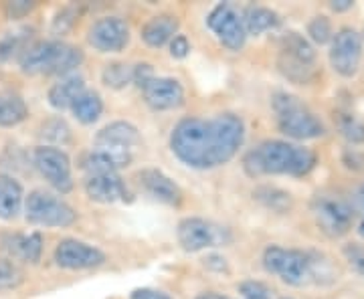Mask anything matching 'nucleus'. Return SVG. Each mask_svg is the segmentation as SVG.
<instances>
[{"mask_svg":"<svg viewBox=\"0 0 364 299\" xmlns=\"http://www.w3.org/2000/svg\"><path fill=\"white\" fill-rule=\"evenodd\" d=\"M245 142V121L237 114L184 117L170 134L172 154L195 170H213L231 162Z\"/></svg>","mask_w":364,"mask_h":299,"instance_id":"1","label":"nucleus"},{"mask_svg":"<svg viewBox=\"0 0 364 299\" xmlns=\"http://www.w3.org/2000/svg\"><path fill=\"white\" fill-rule=\"evenodd\" d=\"M318 164V158L310 148L286 140H265L243 158V170L251 178L259 176H306Z\"/></svg>","mask_w":364,"mask_h":299,"instance_id":"2","label":"nucleus"},{"mask_svg":"<svg viewBox=\"0 0 364 299\" xmlns=\"http://www.w3.org/2000/svg\"><path fill=\"white\" fill-rule=\"evenodd\" d=\"M314 251L286 249L279 245H269L263 251V267L272 275H277L284 283L294 287H304L310 283H320L322 277H328L324 267L328 261Z\"/></svg>","mask_w":364,"mask_h":299,"instance_id":"3","label":"nucleus"},{"mask_svg":"<svg viewBox=\"0 0 364 299\" xmlns=\"http://www.w3.org/2000/svg\"><path fill=\"white\" fill-rule=\"evenodd\" d=\"M85 59L79 47L59 39L39 40L21 53L18 63L26 75H71Z\"/></svg>","mask_w":364,"mask_h":299,"instance_id":"4","label":"nucleus"},{"mask_svg":"<svg viewBox=\"0 0 364 299\" xmlns=\"http://www.w3.org/2000/svg\"><path fill=\"white\" fill-rule=\"evenodd\" d=\"M272 107L279 131L291 140H316L326 134V126L320 121V117L291 93H273Z\"/></svg>","mask_w":364,"mask_h":299,"instance_id":"5","label":"nucleus"},{"mask_svg":"<svg viewBox=\"0 0 364 299\" xmlns=\"http://www.w3.org/2000/svg\"><path fill=\"white\" fill-rule=\"evenodd\" d=\"M25 219L35 227L67 229L77 221V212L63 198L45 190H33L25 198Z\"/></svg>","mask_w":364,"mask_h":299,"instance_id":"6","label":"nucleus"},{"mask_svg":"<svg viewBox=\"0 0 364 299\" xmlns=\"http://www.w3.org/2000/svg\"><path fill=\"white\" fill-rule=\"evenodd\" d=\"M176 237L186 253H198V251L213 247H227L233 241L229 229L215 224L207 219H200V217L182 219L176 229Z\"/></svg>","mask_w":364,"mask_h":299,"instance_id":"7","label":"nucleus"},{"mask_svg":"<svg viewBox=\"0 0 364 299\" xmlns=\"http://www.w3.org/2000/svg\"><path fill=\"white\" fill-rule=\"evenodd\" d=\"M312 214L320 231L332 239L344 237L352 229L354 210L352 207L336 195H316L312 198Z\"/></svg>","mask_w":364,"mask_h":299,"instance_id":"8","label":"nucleus"},{"mask_svg":"<svg viewBox=\"0 0 364 299\" xmlns=\"http://www.w3.org/2000/svg\"><path fill=\"white\" fill-rule=\"evenodd\" d=\"M33 164L39 174L51 184L61 195L73 190V176H71V160L65 150L55 146H39L33 152Z\"/></svg>","mask_w":364,"mask_h":299,"instance_id":"9","label":"nucleus"},{"mask_svg":"<svg viewBox=\"0 0 364 299\" xmlns=\"http://www.w3.org/2000/svg\"><path fill=\"white\" fill-rule=\"evenodd\" d=\"M330 65L342 77H354L363 59V35L350 26L334 33L330 40Z\"/></svg>","mask_w":364,"mask_h":299,"instance_id":"10","label":"nucleus"},{"mask_svg":"<svg viewBox=\"0 0 364 299\" xmlns=\"http://www.w3.org/2000/svg\"><path fill=\"white\" fill-rule=\"evenodd\" d=\"M207 26L217 35V39L221 40L229 51H241L245 47L247 33H245L241 14L233 4H229V2L217 4L208 13Z\"/></svg>","mask_w":364,"mask_h":299,"instance_id":"11","label":"nucleus"},{"mask_svg":"<svg viewBox=\"0 0 364 299\" xmlns=\"http://www.w3.org/2000/svg\"><path fill=\"white\" fill-rule=\"evenodd\" d=\"M55 263L61 269L81 271V269H95L105 263V255L102 249L93 247L90 243H83L77 239H63L55 247Z\"/></svg>","mask_w":364,"mask_h":299,"instance_id":"12","label":"nucleus"},{"mask_svg":"<svg viewBox=\"0 0 364 299\" xmlns=\"http://www.w3.org/2000/svg\"><path fill=\"white\" fill-rule=\"evenodd\" d=\"M87 40L100 53H119L130 43V28L119 16H104L91 25Z\"/></svg>","mask_w":364,"mask_h":299,"instance_id":"13","label":"nucleus"},{"mask_svg":"<svg viewBox=\"0 0 364 299\" xmlns=\"http://www.w3.org/2000/svg\"><path fill=\"white\" fill-rule=\"evenodd\" d=\"M83 188H85V195L100 205H114V202L130 200V190L117 172L90 174L83 180Z\"/></svg>","mask_w":364,"mask_h":299,"instance_id":"14","label":"nucleus"},{"mask_svg":"<svg viewBox=\"0 0 364 299\" xmlns=\"http://www.w3.org/2000/svg\"><path fill=\"white\" fill-rule=\"evenodd\" d=\"M142 97L154 112L178 109L184 104V87L176 79L154 77L142 87Z\"/></svg>","mask_w":364,"mask_h":299,"instance_id":"15","label":"nucleus"},{"mask_svg":"<svg viewBox=\"0 0 364 299\" xmlns=\"http://www.w3.org/2000/svg\"><path fill=\"white\" fill-rule=\"evenodd\" d=\"M140 142H142V136H140L138 128L130 121H122V119L107 124L93 138L95 148L114 150V152H128V154H132V150L136 146H140Z\"/></svg>","mask_w":364,"mask_h":299,"instance_id":"16","label":"nucleus"},{"mask_svg":"<svg viewBox=\"0 0 364 299\" xmlns=\"http://www.w3.org/2000/svg\"><path fill=\"white\" fill-rule=\"evenodd\" d=\"M138 184L142 186L152 198L168 207H181L182 205V190L178 184L174 183L170 176H166L162 170L158 168H144L138 172Z\"/></svg>","mask_w":364,"mask_h":299,"instance_id":"17","label":"nucleus"},{"mask_svg":"<svg viewBox=\"0 0 364 299\" xmlns=\"http://www.w3.org/2000/svg\"><path fill=\"white\" fill-rule=\"evenodd\" d=\"M4 251L9 253V259H21L31 265H37L43 255V234L41 233H13L2 237Z\"/></svg>","mask_w":364,"mask_h":299,"instance_id":"18","label":"nucleus"},{"mask_svg":"<svg viewBox=\"0 0 364 299\" xmlns=\"http://www.w3.org/2000/svg\"><path fill=\"white\" fill-rule=\"evenodd\" d=\"M178 26H181V23H178V18L174 14H156V16H152V18H148L144 23L140 37L148 47L160 49V47L168 45L170 40L178 35Z\"/></svg>","mask_w":364,"mask_h":299,"instance_id":"19","label":"nucleus"},{"mask_svg":"<svg viewBox=\"0 0 364 299\" xmlns=\"http://www.w3.org/2000/svg\"><path fill=\"white\" fill-rule=\"evenodd\" d=\"M25 208V190L18 180L9 174H0V219L14 221Z\"/></svg>","mask_w":364,"mask_h":299,"instance_id":"20","label":"nucleus"},{"mask_svg":"<svg viewBox=\"0 0 364 299\" xmlns=\"http://www.w3.org/2000/svg\"><path fill=\"white\" fill-rule=\"evenodd\" d=\"M85 92V79L77 75V73H71V75H65L61 77L57 83H53L51 89L47 93V99H49V105L53 109H69L71 104L77 99V95Z\"/></svg>","mask_w":364,"mask_h":299,"instance_id":"21","label":"nucleus"},{"mask_svg":"<svg viewBox=\"0 0 364 299\" xmlns=\"http://www.w3.org/2000/svg\"><path fill=\"white\" fill-rule=\"evenodd\" d=\"M241 18H243V26H245V33L247 35H263V33H267V31H273V28H277V26L282 25V18H279V14L272 11V9H267V6H247L243 14H241Z\"/></svg>","mask_w":364,"mask_h":299,"instance_id":"22","label":"nucleus"},{"mask_svg":"<svg viewBox=\"0 0 364 299\" xmlns=\"http://www.w3.org/2000/svg\"><path fill=\"white\" fill-rule=\"evenodd\" d=\"M69 109L73 112V116H75L79 124L91 126L104 114V99H102V95L97 92L85 89L81 95H77V99L71 104Z\"/></svg>","mask_w":364,"mask_h":299,"instance_id":"23","label":"nucleus"},{"mask_svg":"<svg viewBox=\"0 0 364 299\" xmlns=\"http://www.w3.org/2000/svg\"><path fill=\"white\" fill-rule=\"evenodd\" d=\"M28 117L25 99L13 92H0V128H14Z\"/></svg>","mask_w":364,"mask_h":299,"instance_id":"24","label":"nucleus"},{"mask_svg":"<svg viewBox=\"0 0 364 299\" xmlns=\"http://www.w3.org/2000/svg\"><path fill=\"white\" fill-rule=\"evenodd\" d=\"M277 67H279L282 75L296 85H308L316 77V65L314 63L299 61V59H294L289 55H284V53H279V57H277Z\"/></svg>","mask_w":364,"mask_h":299,"instance_id":"25","label":"nucleus"},{"mask_svg":"<svg viewBox=\"0 0 364 299\" xmlns=\"http://www.w3.org/2000/svg\"><path fill=\"white\" fill-rule=\"evenodd\" d=\"M28 37H31V28L18 26L13 31H6L0 35V63L11 61L14 55L23 53L28 47Z\"/></svg>","mask_w":364,"mask_h":299,"instance_id":"26","label":"nucleus"},{"mask_svg":"<svg viewBox=\"0 0 364 299\" xmlns=\"http://www.w3.org/2000/svg\"><path fill=\"white\" fill-rule=\"evenodd\" d=\"M279 53L284 55H289L294 59H299V61H306V63H314L316 61V51H314L312 43L301 37L296 31H289L282 37V47H279Z\"/></svg>","mask_w":364,"mask_h":299,"instance_id":"27","label":"nucleus"},{"mask_svg":"<svg viewBox=\"0 0 364 299\" xmlns=\"http://www.w3.org/2000/svg\"><path fill=\"white\" fill-rule=\"evenodd\" d=\"M253 198L259 200L265 208L273 212H287L291 208V196L286 190H279L275 186H259L253 190Z\"/></svg>","mask_w":364,"mask_h":299,"instance_id":"28","label":"nucleus"},{"mask_svg":"<svg viewBox=\"0 0 364 299\" xmlns=\"http://www.w3.org/2000/svg\"><path fill=\"white\" fill-rule=\"evenodd\" d=\"M102 81L109 89H124L130 83H134V67L122 61H114L104 67L102 71Z\"/></svg>","mask_w":364,"mask_h":299,"instance_id":"29","label":"nucleus"},{"mask_svg":"<svg viewBox=\"0 0 364 299\" xmlns=\"http://www.w3.org/2000/svg\"><path fill=\"white\" fill-rule=\"evenodd\" d=\"M41 138L45 140V146H55V148H59V143L63 146L71 140V130H69V126H67L65 121L61 119V117H51V119H47L43 126H41Z\"/></svg>","mask_w":364,"mask_h":299,"instance_id":"30","label":"nucleus"},{"mask_svg":"<svg viewBox=\"0 0 364 299\" xmlns=\"http://www.w3.org/2000/svg\"><path fill=\"white\" fill-rule=\"evenodd\" d=\"M25 275L16 265V261L9 257H0V289H16L23 283Z\"/></svg>","mask_w":364,"mask_h":299,"instance_id":"31","label":"nucleus"},{"mask_svg":"<svg viewBox=\"0 0 364 299\" xmlns=\"http://www.w3.org/2000/svg\"><path fill=\"white\" fill-rule=\"evenodd\" d=\"M338 130L344 136V140L350 143H363L364 142V121L350 114H340L338 116Z\"/></svg>","mask_w":364,"mask_h":299,"instance_id":"32","label":"nucleus"},{"mask_svg":"<svg viewBox=\"0 0 364 299\" xmlns=\"http://www.w3.org/2000/svg\"><path fill=\"white\" fill-rule=\"evenodd\" d=\"M308 37H310V40L316 43V45H326V43H330L332 37H334V31H332L330 18L324 16V14L314 16L312 21L308 23Z\"/></svg>","mask_w":364,"mask_h":299,"instance_id":"33","label":"nucleus"},{"mask_svg":"<svg viewBox=\"0 0 364 299\" xmlns=\"http://www.w3.org/2000/svg\"><path fill=\"white\" fill-rule=\"evenodd\" d=\"M77 9H73V6H65V9H61L57 16L53 18V25L51 31L53 35H65L71 31V26L75 25V21H77Z\"/></svg>","mask_w":364,"mask_h":299,"instance_id":"34","label":"nucleus"},{"mask_svg":"<svg viewBox=\"0 0 364 299\" xmlns=\"http://www.w3.org/2000/svg\"><path fill=\"white\" fill-rule=\"evenodd\" d=\"M342 255L344 259L348 261V265L352 267V271H356L358 275L364 277V247L358 243H346L342 247Z\"/></svg>","mask_w":364,"mask_h":299,"instance_id":"35","label":"nucleus"},{"mask_svg":"<svg viewBox=\"0 0 364 299\" xmlns=\"http://www.w3.org/2000/svg\"><path fill=\"white\" fill-rule=\"evenodd\" d=\"M239 293L243 299H273V291L261 281H243L239 286Z\"/></svg>","mask_w":364,"mask_h":299,"instance_id":"36","label":"nucleus"},{"mask_svg":"<svg viewBox=\"0 0 364 299\" xmlns=\"http://www.w3.org/2000/svg\"><path fill=\"white\" fill-rule=\"evenodd\" d=\"M35 6H37V2H31V0H14V2H6L2 9H4V14L11 21H18V18H23L28 13H33Z\"/></svg>","mask_w":364,"mask_h":299,"instance_id":"37","label":"nucleus"},{"mask_svg":"<svg viewBox=\"0 0 364 299\" xmlns=\"http://www.w3.org/2000/svg\"><path fill=\"white\" fill-rule=\"evenodd\" d=\"M154 67L150 65V63H138V65H134V83L142 89L144 85L150 81V79H154Z\"/></svg>","mask_w":364,"mask_h":299,"instance_id":"38","label":"nucleus"},{"mask_svg":"<svg viewBox=\"0 0 364 299\" xmlns=\"http://www.w3.org/2000/svg\"><path fill=\"white\" fill-rule=\"evenodd\" d=\"M170 55L174 57V59H184L188 53H191V43L188 39L184 37V35H176L174 39L170 40Z\"/></svg>","mask_w":364,"mask_h":299,"instance_id":"39","label":"nucleus"},{"mask_svg":"<svg viewBox=\"0 0 364 299\" xmlns=\"http://www.w3.org/2000/svg\"><path fill=\"white\" fill-rule=\"evenodd\" d=\"M342 162L344 166L350 170H363L364 168V156L356 150V148H348L342 156Z\"/></svg>","mask_w":364,"mask_h":299,"instance_id":"40","label":"nucleus"},{"mask_svg":"<svg viewBox=\"0 0 364 299\" xmlns=\"http://www.w3.org/2000/svg\"><path fill=\"white\" fill-rule=\"evenodd\" d=\"M130 299H172L166 293L162 291H156V289H148V287H142V289H134L132 291Z\"/></svg>","mask_w":364,"mask_h":299,"instance_id":"41","label":"nucleus"},{"mask_svg":"<svg viewBox=\"0 0 364 299\" xmlns=\"http://www.w3.org/2000/svg\"><path fill=\"white\" fill-rule=\"evenodd\" d=\"M205 265H207L208 269H217V271H227V263L223 257L219 255H210L205 259Z\"/></svg>","mask_w":364,"mask_h":299,"instance_id":"42","label":"nucleus"},{"mask_svg":"<svg viewBox=\"0 0 364 299\" xmlns=\"http://www.w3.org/2000/svg\"><path fill=\"white\" fill-rule=\"evenodd\" d=\"M352 6H354L352 0H332V2H330V9H332L334 13H346V11H350Z\"/></svg>","mask_w":364,"mask_h":299,"instance_id":"43","label":"nucleus"},{"mask_svg":"<svg viewBox=\"0 0 364 299\" xmlns=\"http://www.w3.org/2000/svg\"><path fill=\"white\" fill-rule=\"evenodd\" d=\"M196 299H231V298L221 295V293H215V291H207V293H200Z\"/></svg>","mask_w":364,"mask_h":299,"instance_id":"44","label":"nucleus"},{"mask_svg":"<svg viewBox=\"0 0 364 299\" xmlns=\"http://www.w3.org/2000/svg\"><path fill=\"white\" fill-rule=\"evenodd\" d=\"M358 205H360V208L364 210V183H363V186L358 188Z\"/></svg>","mask_w":364,"mask_h":299,"instance_id":"45","label":"nucleus"},{"mask_svg":"<svg viewBox=\"0 0 364 299\" xmlns=\"http://www.w3.org/2000/svg\"><path fill=\"white\" fill-rule=\"evenodd\" d=\"M358 233H360V237H364V219L360 222V227H358Z\"/></svg>","mask_w":364,"mask_h":299,"instance_id":"46","label":"nucleus"},{"mask_svg":"<svg viewBox=\"0 0 364 299\" xmlns=\"http://www.w3.org/2000/svg\"><path fill=\"white\" fill-rule=\"evenodd\" d=\"M284 299H289V298H284Z\"/></svg>","mask_w":364,"mask_h":299,"instance_id":"47","label":"nucleus"}]
</instances>
